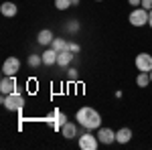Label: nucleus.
Wrapping results in <instances>:
<instances>
[{
  "label": "nucleus",
  "mask_w": 152,
  "mask_h": 150,
  "mask_svg": "<svg viewBox=\"0 0 152 150\" xmlns=\"http://www.w3.org/2000/svg\"><path fill=\"white\" fill-rule=\"evenodd\" d=\"M75 118H77V124L81 128H85V130H97V128H102V116H99V112L94 110L91 105L79 108L77 114H75Z\"/></svg>",
  "instance_id": "1"
},
{
  "label": "nucleus",
  "mask_w": 152,
  "mask_h": 150,
  "mask_svg": "<svg viewBox=\"0 0 152 150\" xmlns=\"http://www.w3.org/2000/svg\"><path fill=\"white\" fill-rule=\"evenodd\" d=\"M0 104L4 105L8 112H23V108H24V97H23V93L16 89V91L8 93V95H2Z\"/></svg>",
  "instance_id": "2"
},
{
  "label": "nucleus",
  "mask_w": 152,
  "mask_h": 150,
  "mask_svg": "<svg viewBox=\"0 0 152 150\" xmlns=\"http://www.w3.org/2000/svg\"><path fill=\"white\" fill-rule=\"evenodd\" d=\"M148 18H150V12L146 10V8H142V6L134 8L128 16V20H130L132 26H144V24H148Z\"/></svg>",
  "instance_id": "3"
},
{
  "label": "nucleus",
  "mask_w": 152,
  "mask_h": 150,
  "mask_svg": "<svg viewBox=\"0 0 152 150\" xmlns=\"http://www.w3.org/2000/svg\"><path fill=\"white\" fill-rule=\"evenodd\" d=\"M77 144H79V148H81V150H95V148H97V144H99V138H97V134H95V136L91 134V130H87V132L79 134Z\"/></svg>",
  "instance_id": "4"
},
{
  "label": "nucleus",
  "mask_w": 152,
  "mask_h": 150,
  "mask_svg": "<svg viewBox=\"0 0 152 150\" xmlns=\"http://www.w3.org/2000/svg\"><path fill=\"white\" fill-rule=\"evenodd\" d=\"M134 63H136V69L138 71H144V73H150L152 71V55H148V53L136 55Z\"/></svg>",
  "instance_id": "5"
},
{
  "label": "nucleus",
  "mask_w": 152,
  "mask_h": 150,
  "mask_svg": "<svg viewBox=\"0 0 152 150\" xmlns=\"http://www.w3.org/2000/svg\"><path fill=\"white\" fill-rule=\"evenodd\" d=\"M20 71V59L18 57H8L2 65V75H16Z\"/></svg>",
  "instance_id": "6"
},
{
  "label": "nucleus",
  "mask_w": 152,
  "mask_h": 150,
  "mask_svg": "<svg viewBox=\"0 0 152 150\" xmlns=\"http://www.w3.org/2000/svg\"><path fill=\"white\" fill-rule=\"evenodd\" d=\"M47 122L53 126V130H57V132H61V128H63V124L67 122V116L63 114L61 110H55L51 116H47Z\"/></svg>",
  "instance_id": "7"
},
{
  "label": "nucleus",
  "mask_w": 152,
  "mask_h": 150,
  "mask_svg": "<svg viewBox=\"0 0 152 150\" xmlns=\"http://www.w3.org/2000/svg\"><path fill=\"white\" fill-rule=\"evenodd\" d=\"M0 91H2V95H8V93L16 91V79H14V75H2V79H0Z\"/></svg>",
  "instance_id": "8"
},
{
  "label": "nucleus",
  "mask_w": 152,
  "mask_h": 150,
  "mask_svg": "<svg viewBox=\"0 0 152 150\" xmlns=\"http://www.w3.org/2000/svg\"><path fill=\"white\" fill-rule=\"evenodd\" d=\"M97 138H99V144H114L116 142V132L110 130V128H97Z\"/></svg>",
  "instance_id": "9"
},
{
  "label": "nucleus",
  "mask_w": 152,
  "mask_h": 150,
  "mask_svg": "<svg viewBox=\"0 0 152 150\" xmlns=\"http://www.w3.org/2000/svg\"><path fill=\"white\" fill-rule=\"evenodd\" d=\"M57 57H59V53L53 49V47L45 49V53H43V65H47V67H51V65H57Z\"/></svg>",
  "instance_id": "10"
},
{
  "label": "nucleus",
  "mask_w": 152,
  "mask_h": 150,
  "mask_svg": "<svg viewBox=\"0 0 152 150\" xmlns=\"http://www.w3.org/2000/svg\"><path fill=\"white\" fill-rule=\"evenodd\" d=\"M61 136L65 140H71V138H75V136H79V134H77V126H75L73 122H65L63 128H61Z\"/></svg>",
  "instance_id": "11"
},
{
  "label": "nucleus",
  "mask_w": 152,
  "mask_h": 150,
  "mask_svg": "<svg viewBox=\"0 0 152 150\" xmlns=\"http://www.w3.org/2000/svg\"><path fill=\"white\" fill-rule=\"evenodd\" d=\"M53 39H55L53 31H51V29H43V31L37 35V43H39V45H43V47H47V45L53 43Z\"/></svg>",
  "instance_id": "12"
},
{
  "label": "nucleus",
  "mask_w": 152,
  "mask_h": 150,
  "mask_svg": "<svg viewBox=\"0 0 152 150\" xmlns=\"http://www.w3.org/2000/svg\"><path fill=\"white\" fill-rule=\"evenodd\" d=\"M75 59V53H71L69 49H65V51H61L57 57V65L59 67H67V65H71V61Z\"/></svg>",
  "instance_id": "13"
},
{
  "label": "nucleus",
  "mask_w": 152,
  "mask_h": 150,
  "mask_svg": "<svg viewBox=\"0 0 152 150\" xmlns=\"http://www.w3.org/2000/svg\"><path fill=\"white\" fill-rule=\"evenodd\" d=\"M0 12H2L4 16L12 18V16H16V12H18V6H16L14 2H2V4H0Z\"/></svg>",
  "instance_id": "14"
},
{
  "label": "nucleus",
  "mask_w": 152,
  "mask_h": 150,
  "mask_svg": "<svg viewBox=\"0 0 152 150\" xmlns=\"http://www.w3.org/2000/svg\"><path fill=\"white\" fill-rule=\"evenodd\" d=\"M132 140V130L130 128H120L116 132V142L118 144H128Z\"/></svg>",
  "instance_id": "15"
},
{
  "label": "nucleus",
  "mask_w": 152,
  "mask_h": 150,
  "mask_svg": "<svg viewBox=\"0 0 152 150\" xmlns=\"http://www.w3.org/2000/svg\"><path fill=\"white\" fill-rule=\"evenodd\" d=\"M152 81H150V73H144V71H140L138 73V77H136V85L138 87H148Z\"/></svg>",
  "instance_id": "16"
},
{
  "label": "nucleus",
  "mask_w": 152,
  "mask_h": 150,
  "mask_svg": "<svg viewBox=\"0 0 152 150\" xmlns=\"http://www.w3.org/2000/svg\"><path fill=\"white\" fill-rule=\"evenodd\" d=\"M67 45H69V41H65V39H61V37H59V39L55 37V39H53V43H51V47H53L57 53L65 51V49H67Z\"/></svg>",
  "instance_id": "17"
},
{
  "label": "nucleus",
  "mask_w": 152,
  "mask_h": 150,
  "mask_svg": "<svg viewBox=\"0 0 152 150\" xmlns=\"http://www.w3.org/2000/svg\"><path fill=\"white\" fill-rule=\"evenodd\" d=\"M26 63H28L33 69H37V67H41V65H43V55H37V53H33V55H28Z\"/></svg>",
  "instance_id": "18"
},
{
  "label": "nucleus",
  "mask_w": 152,
  "mask_h": 150,
  "mask_svg": "<svg viewBox=\"0 0 152 150\" xmlns=\"http://www.w3.org/2000/svg\"><path fill=\"white\" fill-rule=\"evenodd\" d=\"M69 6H73L71 0H55V8L57 10H67Z\"/></svg>",
  "instance_id": "19"
},
{
  "label": "nucleus",
  "mask_w": 152,
  "mask_h": 150,
  "mask_svg": "<svg viewBox=\"0 0 152 150\" xmlns=\"http://www.w3.org/2000/svg\"><path fill=\"white\" fill-rule=\"evenodd\" d=\"M67 49H69L71 53H75V55H77V53L81 51V47H79V43H75V41H69V45H67Z\"/></svg>",
  "instance_id": "20"
},
{
  "label": "nucleus",
  "mask_w": 152,
  "mask_h": 150,
  "mask_svg": "<svg viewBox=\"0 0 152 150\" xmlns=\"http://www.w3.org/2000/svg\"><path fill=\"white\" fill-rule=\"evenodd\" d=\"M67 77H69V81H75L77 77H79V71L71 67V69H67Z\"/></svg>",
  "instance_id": "21"
},
{
  "label": "nucleus",
  "mask_w": 152,
  "mask_h": 150,
  "mask_svg": "<svg viewBox=\"0 0 152 150\" xmlns=\"http://www.w3.org/2000/svg\"><path fill=\"white\" fill-rule=\"evenodd\" d=\"M67 29H69V33H75V31H79V23L77 20H67Z\"/></svg>",
  "instance_id": "22"
},
{
  "label": "nucleus",
  "mask_w": 152,
  "mask_h": 150,
  "mask_svg": "<svg viewBox=\"0 0 152 150\" xmlns=\"http://www.w3.org/2000/svg\"><path fill=\"white\" fill-rule=\"evenodd\" d=\"M140 6H142V8H146V10L150 12V10H152V0H142Z\"/></svg>",
  "instance_id": "23"
},
{
  "label": "nucleus",
  "mask_w": 152,
  "mask_h": 150,
  "mask_svg": "<svg viewBox=\"0 0 152 150\" xmlns=\"http://www.w3.org/2000/svg\"><path fill=\"white\" fill-rule=\"evenodd\" d=\"M128 4H130V6H140L142 0H128Z\"/></svg>",
  "instance_id": "24"
},
{
  "label": "nucleus",
  "mask_w": 152,
  "mask_h": 150,
  "mask_svg": "<svg viewBox=\"0 0 152 150\" xmlns=\"http://www.w3.org/2000/svg\"><path fill=\"white\" fill-rule=\"evenodd\" d=\"M79 2H81V0H71V4H73V6H79Z\"/></svg>",
  "instance_id": "25"
},
{
  "label": "nucleus",
  "mask_w": 152,
  "mask_h": 150,
  "mask_svg": "<svg viewBox=\"0 0 152 150\" xmlns=\"http://www.w3.org/2000/svg\"><path fill=\"white\" fill-rule=\"evenodd\" d=\"M148 26L152 29V10H150V18H148Z\"/></svg>",
  "instance_id": "26"
},
{
  "label": "nucleus",
  "mask_w": 152,
  "mask_h": 150,
  "mask_svg": "<svg viewBox=\"0 0 152 150\" xmlns=\"http://www.w3.org/2000/svg\"><path fill=\"white\" fill-rule=\"evenodd\" d=\"M150 81H152V71H150Z\"/></svg>",
  "instance_id": "27"
},
{
  "label": "nucleus",
  "mask_w": 152,
  "mask_h": 150,
  "mask_svg": "<svg viewBox=\"0 0 152 150\" xmlns=\"http://www.w3.org/2000/svg\"><path fill=\"white\" fill-rule=\"evenodd\" d=\"M95 2H102V0H95Z\"/></svg>",
  "instance_id": "28"
}]
</instances>
